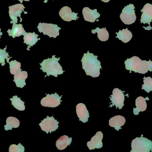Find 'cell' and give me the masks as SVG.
<instances>
[{
    "label": "cell",
    "instance_id": "obj_6",
    "mask_svg": "<svg viewBox=\"0 0 152 152\" xmlns=\"http://www.w3.org/2000/svg\"><path fill=\"white\" fill-rule=\"evenodd\" d=\"M37 29L40 33H43L44 35L54 38L59 35V30L61 29L56 24L45 23H39Z\"/></svg>",
    "mask_w": 152,
    "mask_h": 152
},
{
    "label": "cell",
    "instance_id": "obj_7",
    "mask_svg": "<svg viewBox=\"0 0 152 152\" xmlns=\"http://www.w3.org/2000/svg\"><path fill=\"white\" fill-rule=\"evenodd\" d=\"M59 123L53 117L48 116L39 124V126L42 131L48 134L56 131L58 128Z\"/></svg>",
    "mask_w": 152,
    "mask_h": 152
},
{
    "label": "cell",
    "instance_id": "obj_29",
    "mask_svg": "<svg viewBox=\"0 0 152 152\" xmlns=\"http://www.w3.org/2000/svg\"><path fill=\"white\" fill-rule=\"evenodd\" d=\"M25 151V147L19 143L18 145H12L9 148V152H24Z\"/></svg>",
    "mask_w": 152,
    "mask_h": 152
},
{
    "label": "cell",
    "instance_id": "obj_26",
    "mask_svg": "<svg viewBox=\"0 0 152 152\" xmlns=\"http://www.w3.org/2000/svg\"><path fill=\"white\" fill-rule=\"evenodd\" d=\"M10 64V72L12 75H15L21 72L22 70L20 68L21 63L16 60L11 61L9 62Z\"/></svg>",
    "mask_w": 152,
    "mask_h": 152
},
{
    "label": "cell",
    "instance_id": "obj_14",
    "mask_svg": "<svg viewBox=\"0 0 152 152\" xmlns=\"http://www.w3.org/2000/svg\"><path fill=\"white\" fill-rule=\"evenodd\" d=\"M76 112L80 121L86 123L89 117V114L86 105L83 103L78 104L76 106Z\"/></svg>",
    "mask_w": 152,
    "mask_h": 152
},
{
    "label": "cell",
    "instance_id": "obj_1",
    "mask_svg": "<svg viewBox=\"0 0 152 152\" xmlns=\"http://www.w3.org/2000/svg\"><path fill=\"white\" fill-rule=\"evenodd\" d=\"M97 56L88 51L85 53L81 59L82 68L85 70L87 76L94 78L98 77L100 75V69H102L101 62L97 59Z\"/></svg>",
    "mask_w": 152,
    "mask_h": 152
},
{
    "label": "cell",
    "instance_id": "obj_23",
    "mask_svg": "<svg viewBox=\"0 0 152 152\" xmlns=\"http://www.w3.org/2000/svg\"><path fill=\"white\" fill-rule=\"evenodd\" d=\"M92 33L94 34L97 33V37L102 42H105L109 39V34L106 30V28L100 29L97 27L96 29L92 30Z\"/></svg>",
    "mask_w": 152,
    "mask_h": 152
},
{
    "label": "cell",
    "instance_id": "obj_24",
    "mask_svg": "<svg viewBox=\"0 0 152 152\" xmlns=\"http://www.w3.org/2000/svg\"><path fill=\"white\" fill-rule=\"evenodd\" d=\"M6 125L4 126L5 130H11L13 128H17L20 126V121L17 118L14 117H9L6 120Z\"/></svg>",
    "mask_w": 152,
    "mask_h": 152
},
{
    "label": "cell",
    "instance_id": "obj_20",
    "mask_svg": "<svg viewBox=\"0 0 152 152\" xmlns=\"http://www.w3.org/2000/svg\"><path fill=\"white\" fill-rule=\"evenodd\" d=\"M27 77V72L21 71L20 73L14 75L13 81L15 82L17 87L22 88L26 85L25 80Z\"/></svg>",
    "mask_w": 152,
    "mask_h": 152
},
{
    "label": "cell",
    "instance_id": "obj_11",
    "mask_svg": "<svg viewBox=\"0 0 152 152\" xmlns=\"http://www.w3.org/2000/svg\"><path fill=\"white\" fill-rule=\"evenodd\" d=\"M103 138V134L102 132H97L89 142L87 143V145L89 150H94L95 149H100L103 147L102 142Z\"/></svg>",
    "mask_w": 152,
    "mask_h": 152
},
{
    "label": "cell",
    "instance_id": "obj_25",
    "mask_svg": "<svg viewBox=\"0 0 152 152\" xmlns=\"http://www.w3.org/2000/svg\"><path fill=\"white\" fill-rule=\"evenodd\" d=\"M11 101L12 104L14 108H16L18 110L24 111L25 110V102L21 101L20 98L18 97L17 95L13 96L12 98L10 99Z\"/></svg>",
    "mask_w": 152,
    "mask_h": 152
},
{
    "label": "cell",
    "instance_id": "obj_19",
    "mask_svg": "<svg viewBox=\"0 0 152 152\" xmlns=\"http://www.w3.org/2000/svg\"><path fill=\"white\" fill-rule=\"evenodd\" d=\"M7 33L10 36L15 38L16 37L24 35L26 32L21 24H13L11 30L8 29Z\"/></svg>",
    "mask_w": 152,
    "mask_h": 152
},
{
    "label": "cell",
    "instance_id": "obj_12",
    "mask_svg": "<svg viewBox=\"0 0 152 152\" xmlns=\"http://www.w3.org/2000/svg\"><path fill=\"white\" fill-rule=\"evenodd\" d=\"M59 13L61 18L65 21H70L79 18V17L77 16L78 13L72 12V10L68 6H64L61 8Z\"/></svg>",
    "mask_w": 152,
    "mask_h": 152
},
{
    "label": "cell",
    "instance_id": "obj_8",
    "mask_svg": "<svg viewBox=\"0 0 152 152\" xmlns=\"http://www.w3.org/2000/svg\"><path fill=\"white\" fill-rule=\"evenodd\" d=\"M46 95V97L41 100V104L42 106L49 108H56L61 104L62 95L60 96L57 93Z\"/></svg>",
    "mask_w": 152,
    "mask_h": 152
},
{
    "label": "cell",
    "instance_id": "obj_31",
    "mask_svg": "<svg viewBox=\"0 0 152 152\" xmlns=\"http://www.w3.org/2000/svg\"><path fill=\"white\" fill-rule=\"evenodd\" d=\"M102 1L104 2H108L110 1V0H101Z\"/></svg>",
    "mask_w": 152,
    "mask_h": 152
},
{
    "label": "cell",
    "instance_id": "obj_9",
    "mask_svg": "<svg viewBox=\"0 0 152 152\" xmlns=\"http://www.w3.org/2000/svg\"><path fill=\"white\" fill-rule=\"evenodd\" d=\"M25 6L21 4H14L9 7V15L12 19L10 21L11 24H17L18 22V17L20 18V22L22 21L21 18V13L22 12H24Z\"/></svg>",
    "mask_w": 152,
    "mask_h": 152
},
{
    "label": "cell",
    "instance_id": "obj_30",
    "mask_svg": "<svg viewBox=\"0 0 152 152\" xmlns=\"http://www.w3.org/2000/svg\"><path fill=\"white\" fill-rule=\"evenodd\" d=\"M18 1H19L22 4L23 1H29L30 0H18Z\"/></svg>",
    "mask_w": 152,
    "mask_h": 152
},
{
    "label": "cell",
    "instance_id": "obj_17",
    "mask_svg": "<svg viewBox=\"0 0 152 152\" xmlns=\"http://www.w3.org/2000/svg\"><path fill=\"white\" fill-rule=\"evenodd\" d=\"M149 100L148 97L145 98L142 96H139L137 98L135 103L137 108L134 109V113L135 115H138L140 112H144L147 109L146 101Z\"/></svg>",
    "mask_w": 152,
    "mask_h": 152
},
{
    "label": "cell",
    "instance_id": "obj_13",
    "mask_svg": "<svg viewBox=\"0 0 152 152\" xmlns=\"http://www.w3.org/2000/svg\"><path fill=\"white\" fill-rule=\"evenodd\" d=\"M141 11L142 12L140 20L141 23L144 24L147 23L151 26L152 20V4L150 3L146 4Z\"/></svg>",
    "mask_w": 152,
    "mask_h": 152
},
{
    "label": "cell",
    "instance_id": "obj_32",
    "mask_svg": "<svg viewBox=\"0 0 152 152\" xmlns=\"http://www.w3.org/2000/svg\"><path fill=\"white\" fill-rule=\"evenodd\" d=\"M1 35H2V33H1V29L0 28V38H1Z\"/></svg>",
    "mask_w": 152,
    "mask_h": 152
},
{
    "label": "cell",
    "instance_id": "obj_22",
    "mask_svg": "<svg viewBox=\"0 0 152 152\" xmlns=\"http://www.w3.org/2000/svg\"><path fill=\"white\" fill-rule=\"evenodd\" d=\"M116 37L124 43H127L132 39L133 35L131 31H129L128 28L119 30L118 33H116Z\"/></svg>",
    "mask_w": 152,
    "mask_h": 152
},
{
    "label": "cell",
    "instance_id": "obj_15",
    "mask_svg": "<svg viewBox=\"0 0 152 152\" xmlns=\"http://www.w3.org/2000/svg\"><path fill=\"white\" fill-rule=\"evenodd\" d=\"M82 14L84 19L90 22H95L100 16V14L97 12L96 9L92 10L88 7L83 8Z\"/></svg>",
    "mask_w": 152,
    "mask_h": 152
},
{
    "label": "cell",
    "instance_id": "obj_27",
    "mask_svg": "<svg viewBox=\"0 0 152 152\" xmlns=\"http://www.w3.org/2000/svg\"><path fill=\"white\" fill-rule=\"evenodd\" d=\"M7 46L2 50L0 49V64H1L2 66H4L5 64V60L6 59L7 62L9 63V60L12 57H10L9 55V53L6 52V50Z\"/></svg>",
    "mask_w": 152,
    "mask_h": 152
},
{
    "label": "cell",
    "instance_id": "obj_28",
    "mask_svg": "<svg viewBox=\"0 0 152 152\" xmlns=\"http://www.w3.org/2000/svg\"><path fill=\"white\" fill-rule=\"evenodd\" d=\"M144 84L142 86V89L145 92L149 93L152 91V79L151 77H145L143 78Z\"/></svg>",
    "mask_w": 152,
    "mask_h": 152
},
{
    "label": "cell",
    "instance_id": "obj_16",
    "mask_svg": "<svg viewBox=\"0 0 152 152\" xmlns=\"http://www.w3.org/2000/svg\"><path fill=\"white\" fill-rule=\"evenodd\" d=\"M126 119L124 117L120 115L115 116L110 119L109 126L115 128L117 131L121 129V127L124 126L126 123Z\"/></svg>",
    "mask_w": 152,
    "mask_h": 152
},
{
    "label": "cell",
    "instance_id": "obj_5",
    "mask_svg": "<svg viewBox=\"0 0 152 152\" xmlns=\"http://www.w3.org/2000/svg\"><path fill=\"white\" fill-rule=\"evenodd\" d=\"M134 5L132 4L125 6L121 14V19L126 25H131L136 20Z\"/></svg>",
    "mask_w": 152,
    "mask_h": 152
},
{
    "label": "cell",
    "instance_id": "obj_18",
    "mask_svg": "<svg viewBox=\"0 0 152 152\" xmlns=\"http://www.w3.org/2000/svg\"><path fill=\"white\" fill-rule=\"evenodd\" d=\"M24 43L28 46L27 50L28 48L34 45L40 38H38V35L34 33H27L26 32L24 35Z\"/></svg>",
    "mask_w": 152,
    "mask_h": 152
},
{
    "label": "cell",
    "instance_id": "obj_10",
    "mask_svg": "<svg viewBox=\"0 0 152 152\" xmlns=\"http://www.w3.org/2000/svg\"><path fill=\"white\" fill-rule=\"evenodd\" d=\"M110 100L112 103V106H115L116 108L121 109L124 106L125 95L124 93L118 88H114L113 91L112 95H111Z\"/></svg>",
    "mask_w": 152,
    "mask_h": 152
},
{
    "label": "cell",
    "instance_id": "obj_2",
    "mask_svg": "<svg viewBox=\"0 0 152 152\" xmlns=\"http://www.w3.org/2000/svg\"><path fill=\"white\" fill-rule=\"evenodd\" d=\"M126 69L130 71H134L136 73L145 74L148 70L152 71V62L142 60L139 57L134 56L130 59H128L125 62Z\"/></svg>",
    "mask_w": 152,
    "mask_h": 152
},
{
    "label": "cell",
    "instance_id": "obj_3",
    "mask_svg": "<svg viewBox=\"0 0 152 152\" xmlns=\"http://www.w3.org/2000/svg\"><path fill=\"white\" fill-rule=\"evenodd\" d=\"M60 59V58H56L55 55H53L52 58L44 60L42 63H40L41 66L40 69L47 74L45 77L53 76L58 77V75L63 74L64 71L58 62Z\"/></svg>",
    "mask_w": 152,
    "mask_h": 152
},
{
    "label": "cell",
    "instance_id": "obj_21",
    "mask_svg": "<svg viewBox=\"0 0 152 152\" xmlns=\"http://www.w3.org/2000/svg\"><path fill=\"white\" fill-rule=\"evenodd\" d=\"M72 141V137L69 138L67 136H63L57 140L56 146L59 150H64L67 147L68 145L71 144Z\"/></svg>",
    "mask_w": 152,
    "mask_h": 152
},
{
    "label": "cell",
    "instance_id": "obj_33",
    "mask_svg": "<svg viewBox=\"0 0 152 152\" xmlns=\"http://www.w3.org/2000/svg\"><path fill=\"white\" fill-rule=\"evenodd\" d=\"M47 2H48V0H44V2L45 3H46Z\"/></svg>",
    "mask_w": 152,
    "mask_h": 152
},
{
    "label": "cell",
    "instance_id": "obj_4",
    "mask_svg": "<svg viewBox=\"0 0 152 152\" xmlns=\"http://www.w3.org/2000/svg\"><path fill=\"white\" fill-rule=\"evenodd\" d=\"M131 152H149L152 151V142L145 137H136L132 141Z\"/></svg>",
    "mask_w": 152,
    "mask_h": 152
}]
</instances>
